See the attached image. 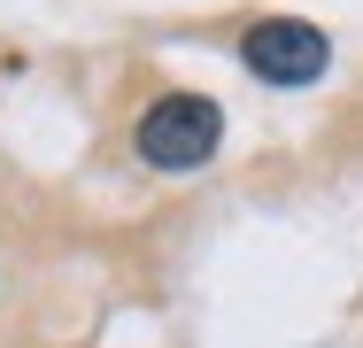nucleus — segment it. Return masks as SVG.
<instances>
[{
	"label": "nucleus",
	"mask_w": 363,
	"mask_h": 348,
	"mask_svg": "<svg viewBox=\"0 0 363 348\" xmlns=\"http://www.w3.org/2000/svg\"><path fill=\"white\" fill-rule=\"evenodd\" d=\"M224 139V109L209 93H162L140 116V163L155 170H201Z\"/></svg>",
	"instance_id": "1"
},
{
	"label": "nucleus",
	"mask_w": 363,
	"mask_h": 348,
	"mask_svg": "<svg viewBox=\"0 0 363 348\" xmlns=\"http://www.w3.org/2000/svg\"><path fill=\"white\" fill-rule=\"evenodd\" d=\"M240 62L255 70L263 85H317L325 62H333V39L301 16H263L240 31Z\"/></svg>",
	"instance_id": "2"
}]
</instances>
